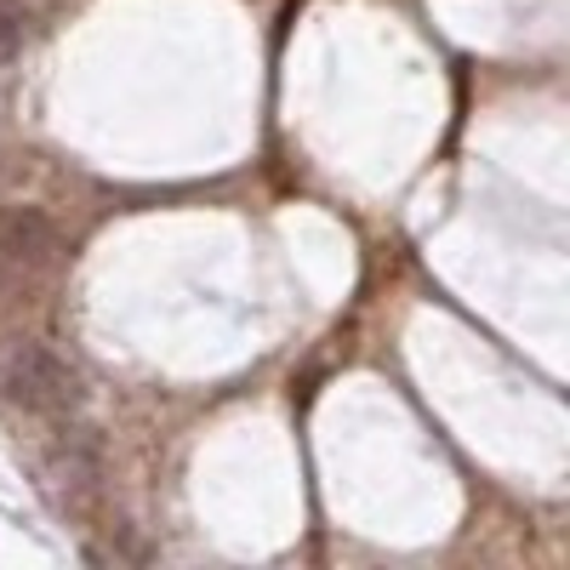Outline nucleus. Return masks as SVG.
I'll list each match as a JSON object with an SVG mask.
<instances>
[{
	"mask_svg": "<svg viewBox=\"0 0 570 570\" xmlns=\"http://www.w3.org/2000/svg\"><path fill=\"white\" fill-rule=\"evenodd\" d=\"M0 394H7L12 405H23V411H35V416H69L80 405L75 371L52 348H40L29 337L0 343Z\"/></svg>",
	"mask_w": 570,
	"mask_h": 570,
	"instance_id": "f257e3e1",
	"label": "nucleus"
},
{
	"mask_svg": "<svg viewBox=\"0 0 570 570\" xmlns=\"http://www.w3.org/2000/svg\"><path fill=\"white\" fill-rule=\"evenodd\" d=\"M0 257L18 263V268H52L63 257V234L52 228L46 212L18 206V212L0 217Z\"/></svg>",
	"mask_w": 570,
	"mask_h": 570,
	"instance_id": "f03ea898",
	"label": "nucleus"
},
{
	"mask_svg": "<svg viewBox=\"0 0 570 570\" xmlns=\"http://www.w3.org/2000/svg\"><path fill=\"white\" fill-rule=\"evenodd\" d=\"M7 35H12V18H7V12H0V40H7Z\"/></svg>",
	"mask_w": 570,
	"mask_h": 570,
	"instance_id": "7ed1b4c3",
	"label": "nucleus"
}]
</instances>
